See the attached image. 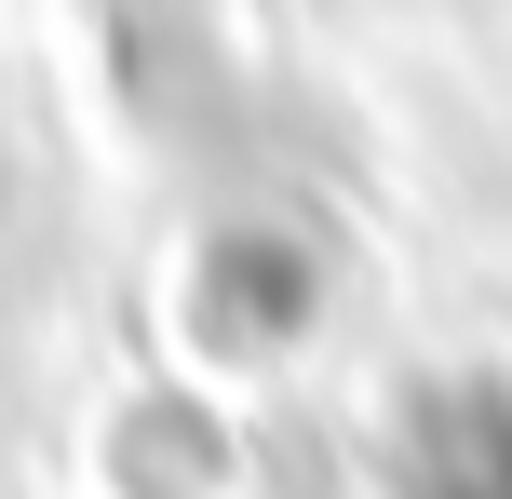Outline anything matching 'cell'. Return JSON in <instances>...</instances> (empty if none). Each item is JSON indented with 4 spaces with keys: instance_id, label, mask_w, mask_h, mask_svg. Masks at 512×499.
<instances>
[{
    "instance_id": "1",
    "label": "cell",
    "mask_w": 512,
    "mask_h": 499,
    "mask_svg": "<svg viewBox=\"0 0 512 499\" xmlns=\"http://www.w3.org/2000/svg\"><path fill=\"white\" fill-rule=\"evenodd\" d=\"M405 499H512V392H418Z\"/></svg>"
}]
</instances>
